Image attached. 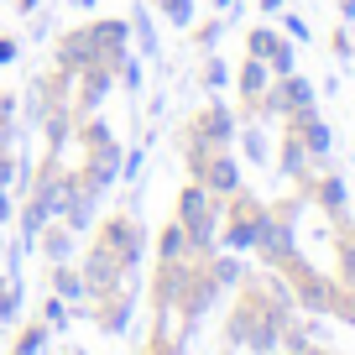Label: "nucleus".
Segmentation results:
<instances>
[{
    "mask_svg": "<svg viewBox=\"0 0 355 355\" xmlns=\"http://www.w3.org/2000/svg\"><path fill=\"white\" fill-rule=\"evenodd\" d=\"M303 136H309V152H324V146H329V131L313 125V121H309V131H303Z\"/></svg>",
    "mask_w": 355,
    "mask_h": 355,
    "instance_id": "obj_1",
    "label": "nucleus"
}]
</instances>
